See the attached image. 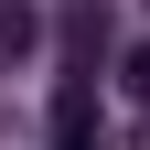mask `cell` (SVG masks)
Wrapping results in <instances>:
<instances>
[{
	"mask_svg": "<svg viewBox=\"0 0 150 150\" xmlns=\"http://www.w3.org/2000/svg\"><path fill=\"white\" fill-rule=\"evenodd\" d=\"M32 43H43V11L32 0H0V64H22Z\"/></svg>",
	"mask_w": 150,
	"mask_h": 150,
	"instance_id": "cell-1",
	"label": "cell"
},
{
	"mask_svg": "<svg viewBox=\"0 0 150 150\" xmlns=\"http://www.w3.org/2000/svg\"><path fill=\"white\" fill-rule=\"evenodd\" d=\"M64 129H97V86H86V75L54 86V139H64Z\"/></svg>",
	"mask_w": 150,
	"mask_h": 150,
	"instance_id": "cell-2",
	"label": "cell"
},
{
	"mask_svg": "<svg viewBox=\"0 0 150 150\" xmlns=\"http://www.w3.org/2000/svg\"><path fill=\"white\" fill-rule=\"evenodd\" d=\"M118 75H129V86L150 97V43H129V64H118Z\"/></svg>",
	"mask_w": 150,
	"mask_h": 150,
	"instance_id": "cell-3",
	"label": "cell"
},
{
	"mask_svg": "<svg viewBox=\"0 0 150 150\" xmlns=\"http://www.w3.org/2000/svg\"><path fill=\"white\" fill-rule=\"evenodd\" d=\"M54 150H107V139H97V129H64V139H54Z\"/></svg>",
	"mask_w": 150,
	"mask_h": 150,
	"instance_id": "cell-4",
	"label": "cell"
}]
</instances>
